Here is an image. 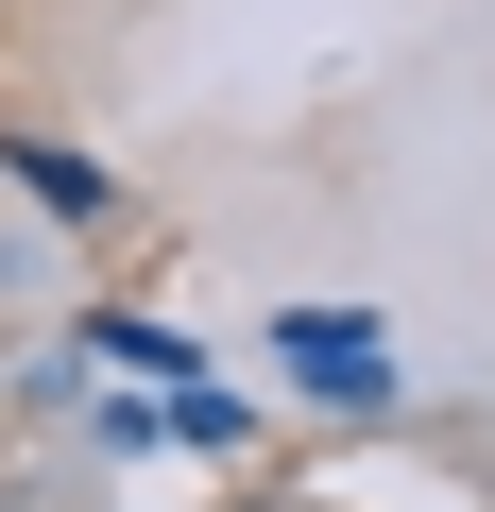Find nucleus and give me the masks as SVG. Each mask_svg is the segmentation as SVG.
I'll list each match as a JSON object with an SVG mask.
<instances>
[{
    "mask_svg": "<svg viewBox=\"0 0 495 512\" xmlns=\"http://www.w3.org/2000/svg\"><path fill=\"white\" fill-rule=\"evenodd\" d=\"M274 359H308L325 393H376V376H393V342H376L359 308H291V325H274Z\"/></svg>",
    "mask_w": 495,
    "mask_h": 512,
    "instance_id": "nucleus-1",
    "label": "nucleus"
}]
</instances>
